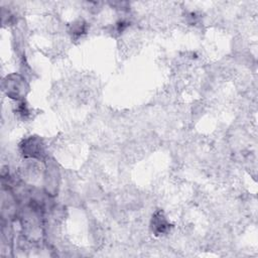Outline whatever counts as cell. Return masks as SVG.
I'll return each instance as SVG.
<instances>
[{"label": "cell", "instance_id": "1", "mask_svg": "<svg viewBox=\"0 0 258 258\" xmlns=\"http://www.w3.org/2000/svg\"><path fill=\"white\" fill-rule=\"evenodd\" d=\"M25 80L19 75L7 76L3 82V90L9 98L15 100H21L27 90V86L24 82Z\"/></svg>", "mask_w": 258, "mask_h": 258}, {"label": "cell", "instance_id": "2", "mask_svg": "<svg viewBox=\"0 0 258 258\" xmlns=\"http://www.w3.org/2000/svg\"><path fill=\"white\" fill-rule=\"evenodd\" d=\"M21 152L25 157L31 158H42L44 155V146L41 140L37 137H29L23 140L20 145Z\"/></svg>", "mask_w": 258, "mask_h": 258}, {"label": "cell", "instance_id": "3", "mask_svg": "<svg viewBox=\"0 0 258 258\" xmlns=\"http://www.w3.org/2000/svg\"><path fill=\"white\" fill-rule=\"evenodd\" d=\"M169 226L170 225L162 212L158 211L152 216L151 229L155 235H163L167 233L169 230Z\"/></svg>", "mask_w": 258, "mask_h": 258}, {"label": "cell", "instance_id": "4", "mask_svg": "<svg viewBox=\"0 0 258 258\" xmlns=\"http://www.w3.org/2000/svg\"><path fill=\"white\" fill-rule=\"evenodd\" d=\"M86 23L83 21H78L77 23H74L72 26V33L74 35H81L83 33H85L86 31Z\"/></svg>", "mask_w": 258, "mask_h": 258}]
</instances>
